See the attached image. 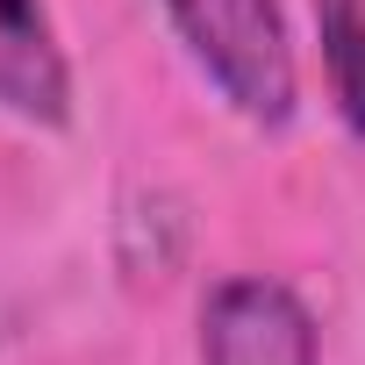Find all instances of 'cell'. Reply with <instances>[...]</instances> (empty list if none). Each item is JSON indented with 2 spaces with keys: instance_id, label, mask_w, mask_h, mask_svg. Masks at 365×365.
Segmentation results:
<instances>
[{
  "instance_id": "cell-3",
  "label": "cell",
  "mask_w": 365,
  "mask_h": 365,
  "mask_svg": "<svg viewBox=\"0 0 365 365\" xmlns=\"http://www.w3.org/2000/svg\"><path fill=\"white\" fill-rule=\"evenodd\" d=\"M0 115L29 129L72 122V58L43 0H0Z\"/></svg>"
},
{
  "instance_id": "cell-4",
  "label": "cell",
  "mask_w": 365,
  "mask_h": 365,
  "mask_svg": "<svg viewBox=\"0 0 365 365\" xmlns=\"http://www.w3.org/2000/svg\"><path fill=\"white\" fill-rule=\"evenodd\" d=\"M315 43L344 129L365 136V0H315Z\"/></svg>"
},
{
  "instance_id": "cell-1",
  "label": "cell",
  "mask_w": 365,
  "mask_h": 365,
  "mask_svg": "<svg viewBox=\"0 0 365 365\" xmlns=\"http://www.w3.org/2000/svg\"><path fill=\"white\" fill-rule=\"evenodd\" d=\"M172 36L187 43L201 79L251 122V129H287L301 115V72L287 43L279 0H158Z\"/></svg>"
},
{
  "instance_id": "cell-2",
  "label": "cell",
  "mask_w": 365,
  "mask_h": 365,
  "mask_svg": "<svg viewBox=\"0 0 365 365\" xmlns=\"http://www.w3.org/2000/svg\"><path fill=\"white\" fill-rule=\"evenodd\" d=\"M201 365H322V329L287 279L237 272L201 301Z\"/></svg>"
}]
</instances>
